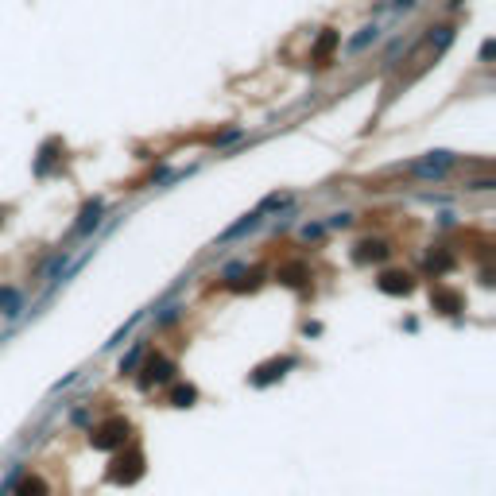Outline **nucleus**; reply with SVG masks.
Segmentation results:
<instances>
[{
	"instance_id": "obj_1",
	"label": "nucleus",
	"mask_w": 496,
	"mask_h": 496,
	"mask_svg": "<svg viewBox=\"0 0 496 496\" xmlns=\"http://www.w3.org/2000/svg\"><path fill=\"white\" fill-rule=\"evenodd\" d=\"M113 466H109V481L113 485H136L140 477H144V469H147V457H144V450L128 438L120 450H113Z\"/></svg>"
},
{
	"instance_id": "obj_2",
	"label": "nucleus",
	"mask_w": 496,
	"mask_h": 496,
	"mask_svg": "<svg viewBox=\"0 0 496 496\" xmlns=\"http://www.w3.org/2000/svg\"><path fill=\"white\" fill-rule=\"evenodd\" d=\"M128 438H132V423H128L125 415H109V419H101L98 427H89V446L105 450V454L120 450Z\"/></svg>"
},
{
	"instance_id": "obj_3",
	"label": "nucleus",
	"mask_w": 496,
	"mask_h": 496,
	"mask_svg": "<svg viewBox=\"0 0 496 496\" xmlns=\"http://www.w3.org/2000/svg\"><path fill=\"white\" fill-rule=\"evenodd\" d=\"M175 372H178V365L171 357L144 353V360H140V388L151 392V388H163V384H175Z\"/></svg>"
},
{
	"instance_id": "obj_4",
	"label": "nucleus",
	"mask_w": 496,
	"mask_h": 496,
	"mask_svg": "<svg viewBox=\"0 0 496 496\" xmlns=\"http://www.w3.org/2000/svg\"><path fill=\"white\" fill-rule=\"evenodd\" d=\"M376 291L380 295H392V299H403V295L415 291V275L403 272V268H388V272H380Z\"/></svg>"
},
{
	"instance_id": "obj_5",
	"label": "nucleus",
	"mask_w": 496,
	"mask_h": 496,
	"mask_svg": "<svg viewBox=\"0 0 496 496\" xmlns=\"http://www.w3.org/2000/svg\"><path fill=\"white\" fill-rule=\"evenodd\" d=\"M295 365H299V357H275V360H268V365H260V369L248 376V384H252V388H268V384L287 376V369H295Z\"/></svg>"
},
{
	"instance_id": "obj_6",
	"label": "nucleus",
	"mask_w": 496,
	"mask_h": 496,
	"mask_svg": "<svg viewBox=\"0 0 496 496\" xmlns=\"http://www.w3.org/2000/svg\"><path fill=\"white\" fill-rule=\"evenodd\" d=\"M275 283L291 287V291H302V287L311 283V268H306L302 260H283L279 268H275Z\"/></svg>"
},
{
	"instance_id": "obj_7",
	"label": "nucleus",
	"mask_w": 496,
	"mask_h": 496,
	"mask_svg": "<svg viewBox=\"0 0 496 496\" xmlns=\"http://www.w3.org/2000/svg\"><path fill=\"white\" fill-rule=\"evenodd\" d=\"M341 47V31H333V28H326L318 35V43H314V50H311V59H314V66H330L333 62V50Z\"/></svg>"
},
{
	"instance_id": "obj_8",
	"label": "nucleus",
	"mask_w": 496,
	"mask_h": 496,
	"mask_svg": "<svg viewBox=\"0 0 496 496\" xmlns=\"http://www.w3.org/2000/svg\"><path fill=\"white\" fill-rule=\"evenodd\" d=\"M430 306H434L438 314H450V318H454V314L466 311V299L457 291H450V287H434V291H430Z\"/></svg>"
},
{
	"instance_id": "obj_9",
	"label": "nucleus",
	"mask_w": 496,
	"mask_h": 496,
	"mask_svg": "<svg viewBox=\"0 0 496 496\" xmlns=\"http://www.w3.org/2000/svg\"><path fill=\"white\" fill-rule=\"evenodd\" d=\"M392 256L388 241H360L357 248H353V260L357 264H384Z\"/></svg>"
},
{
	"instance_id": "obj_10",
	"label": "nucleus",
	"mask_w": 496,
	"mask_h": 496,
	"mask_svg": "<svg viewBox=\"0 0 496 496\" xmlns=\"http://www.w3.org/2000/svg\"><path fill=\"white\" fill-rule=\"evenodd\" d=\"M12 496H50V485L39 473H24L16 485H12Z\"/></svg>"
},
{
	"instance_id": "obj_11",
	"label": "nucleus",
	"mask_w": 496,
	"mask_h": 496,
	"mask_svg": "<svg viewBox=\"0 0 496 496\" xmlns=\"http://www.w3.org/2000/svg\"><path fill=\"white\" fill-rule=\"evenodd\" d=\"M260 221H264V214H260V210H252V214H244V221H237L233 229H225V233H221V241H237V237L252 233V229H256Z\"/></svg>"
},
{
	"instance_id": "obj_12",
	"label": "nucleus",
	"mask_w": 496,
	"mask_h": 496,
	"mask_svg": "<svg viewBox=\"0 0 496 496\" xmlns=\"http://www.w3.org/2000/svg\"><path fill=\"white\" fill-rule=\"evenodd\" d=\"M194 403H198L194 384H175V388H171V407H194Z\"/></svg>"
},
{
	"instance_id": "obj_13",
	"label": "nucleus",
	"mask_w": 496,
	"mask_h": 496,
	"mask_svg": "<svg viewBox=\"0 0 496 496\" xmlns=\"http://www.w3.org/2000/svg\"><path fill=\"white\" fill-rule=\"evenodd\" d=\"M144 353H147V349H144V341H136V345H132V353H128V357H120V369H117L120 376H132V372L140 369V360H144Z\"/></svg>"
},
{
	"instance_id": "obj_14",
	"label": "nucleus",
	"mask_w": 496,
	"mask_h": 496,
	"mask_svg": "<svg viewBox=\"0 0 496 496\" xmlns=\"http://www.w3.org/2000/svg\"><path fill=\"white\" fill-rule=\"evenodd\" d=\"M101 221V202H89L86 210H82V221H78V237H86L93 225Z\"/></svg>"
},
{
	"instance_id": "obj_15",
	"label": "nucleus",
	"mask_w": 496,
	"mask_h": 496,
	"mask_svg": "<svg viewBox=\"0 0 496 496\" xmlns=\"http://www.w3.org/2000/svg\"><path fill=\"white\" fill-rule=\"evenodd\" d=\"M376 39H380V28H376V24H369V28H360L357 39H349V50L357 55V50H365L369 43H376Z\"/></svg>"
},
{
	"instance_id": "obj_16",
	"label": "nucleus",
	"mask_w": 496,
	"mask_h": 496,
	"mask_svg": "<svg viewBox=\"0 0 496 496\" xmlns=\"http://www.w3.org/2000/svg\"><path fill=\"white\" fill-rule=\"evenodd\" d=\"M427 268H430L434 275H446L450 268H454V256H450V252H430V256H427Z\"/></svg>"
},
{
	"instance_id": "obj_17",
	"label": "nucleus",
	"mask_w": 496,
	"mask_h": 496,
	"mask_svg": "<svg viewBox=\"0 0 496 496\" xmlns=\"http://www.w3.org/2000/svg\"><path fill=\"white\" fill-rule=\"evenodd\" d=\"M0 306H4V314H16L20 311V295L16 291H0Z\"/></svg>"
},
{
	"instance_id": "obj_18",
	"label": "nucleus",
	"mask_w": 496,
	"mask_h": 496,
	"mask_svg": "<svg viewBox=\"0 0 496 496\" xmlns=\"http://www.w3.org/2000/svg\"><path fill=\"white\" fill-rule=\"evenodd\" d=\"M353 225V214H333L330 217V229H349Z\"/></svg>"
},
{
	"instance_id": "obj_19",
	"label": "nucleus",
	"mask_w": 496,
	"mask_h": 496,
	"mask_svg": "<svg viewBox=\"0 0 496 496\" xmlns=\"http://www.w3.org/2000/svg\"><path fill=\"white\" fill-rule=\"evenodd\" d=\"M493 50H496V43H493V39H485V43H481V62H488V59H493Z\"/></svg>"
},
{
	"instance_id": "obj_20",
	"label": "nucleus",
	"mask_w": 496,
	"mask_h": 496,
	"mask_svg": "<svg viewBox=\"0 0 496 496\" xmlns=\"http://www.w3.org/2000/svg\"><path fill=\"white\" fill-rule=\"evenodd\" d=\"M322 233H326L322 225H306V229H302V237H306V241H311V237H322Z\"/></svg>"
},
{
	"instance_id": "obj_21",
	"label": "nucleus",
	"mask_w": 496,
	"mask_h": 496,
	"mask_svg": "<svg viewBox=\"0 0 496 496\" xmlns=\"http://www.w3.org/2000/svg\"><path fill=\"white\" fill-rule=\"evenodd\" d=\"M415 4H419V0H396L392 8H396V12H411V8H415Z\"/></svg>"
}]
</instances>
